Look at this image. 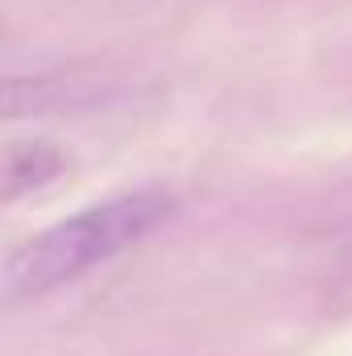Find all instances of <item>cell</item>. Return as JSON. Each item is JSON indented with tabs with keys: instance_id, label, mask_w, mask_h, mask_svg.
Masks as SVG:
<instances>
[{
	"instance_id": "1",
	"label": "cell",
	"mask_w": 352,
	"mask_h": 356,
	"mask_svg": "<svg viewBox=\"0 0 352 356\" xmlns=\"http://www.w3.org/2000/svg\"><path fill=\"white\" fill-rule=\"evenodd\" d=\"M175 203L178 199L166 186H141V191L91 203L83 211L50 224L46 232L29 236L21 249L8 253L4 273H0L4 302L17 307V302L42 298L75 282L79 273L129 253L175 216Z\"/></svg>"
},
{
	"instance_id": "3",
	"label": "cell",
	"mask_w": 352,
	"mask_h": 356,
	"mask_svg": "<svg viewBox=\"0 0 352 356\" xmlns=\"http://www.w3.org/2000/svg\"><path fill=\"white\" fill-rule=\"evenodd\" d=\"M67 170V154L50 141H13L4 149V203L50 186Z\"/></svg>"
},
{
	"instance_id": "2",
	"label": "cell",
	"mask_w": 352,
	"mask_h": 356,
	"mask_svg": "<svg viewBox=\"0 0 352 356\" xmlns=\"http://www.w3.org/2000/svg\"><path fill=\"white\" fill-rule=\"evenodd\" d=\"M112 79L99 75H8L4 83V112L8 116H50V112H83L104 104Z\"/></svg>"
}]
</instances>
